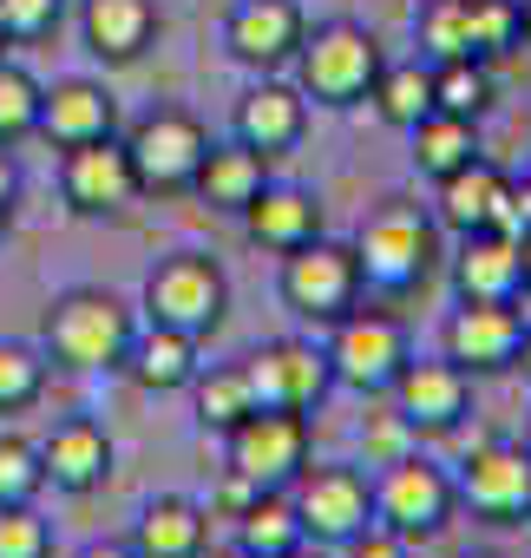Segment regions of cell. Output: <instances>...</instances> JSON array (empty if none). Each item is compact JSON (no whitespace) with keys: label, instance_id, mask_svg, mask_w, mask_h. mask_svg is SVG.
Masks as SVG:
<instances>
[{"label":"cell","instance_id":"cell-38","mask_svg":"<svg viewBox=\"0 0 531 558\" xmlns=\"http://www.w3.org/2000/svg\"><path fill=\"white\" fill-rule=\"evenodd\" d=\"M0 558H53V525L34 506H0Z\"/></svg>","mask_w":531,"mask_h":558},{"label":"cell","instance_id":"cell-50","mask_svg":"<svg viewBox=\"0 0 531 558\" xmlns=\"http://www.w3.org/2000/svg\"><path fill=\"white\" fill-rule=\"evenodd\" d=\"M0 230H8V217H0Z\"/></svg>","mask_w":531,"mask_h":558},{"label":"cell","instance_id":"cell-17","mask_svg":"<svg viewBox=\"0 0 531 558\" xmlns=\"http://www.w3.org/2000/svg\"><path fill=\"white\" fill-rule=\"evenodd\" d=\"M302 132H309V99H302V86L283 80V73H262V80L236 99V119H230V138H243V145L262 151V158L296 151Z\"/></svg>","mask_w":531,"mask_h":558},{"label":"cell","instance_id":"cell-20","mask_svg":"<svg viewBox=\"0 0 531 558\" xmlns=\"http://www.w3.org/2000/svg\"><path fill=\"white\" fill-rule=\"evenodd\" d=\"M453 296L459 303H524V243L505 230H472L453 250Z\"/></svg>","mask_w":531,"mask_h":558},{"label":"cell","instance_id":"cell-37","mask_svg":"<svg viewBox=\"0 0 531 558\" xmlns=\"http://www.w3.org/2000/svg\"><path fill=\"white\" fill-rule=\"evenodd\" d=\"M66 21V0H0V27H8L14 47H34V40H53Z\"/></svg>","mask_w":531,"mask_h":558},{"label":"cell","instance_id":"cell-36","mask_svg":"<svg viewBox=\"0 0 531 558\" xmlns=\"http://www.w3.org/2000/svg\"><path fill=\"white\" fill-rule=\"evenodd\" d=\"M524 34V0H472V60L511 53Z\"/></svg>","mask_w":531,"mask_h":558},{"label":"cell","instance_id":"cell-18","mask_svg":"<svg viewBox=\"0 0 531 558\" xmlns=\"http://www.w3.org/2000/svg\"><path fill=\"white\" fill-rule=\"evenodd\" d=\"M112 460H119V447H112L106 421H92V414H66V421H53L47 440H40L47 486H53V493H73V499L99 493V486L112 480Z\"/></svg>","mask_w":531,"mask_h":558},{"label":"cell","instance_id":"cell-13","mask_svg":"<svg viewBox=\"0 0 531 558\" xmlns=\"http://www.w3.org/2000/svg\"><path fill=\"white\" fill-rule=\"evenodd\" d=\"M302 40H309L302 0H236V8L223 14V53L236 66H249L256 80L262 73H289Z\"/></svg>","mask_w":531,"mask_h":558},{"label":"cell","instance_id":"cell-7","mask_svg":"<svg viewBox=\"0 0 531 558\" xmlns=\"http://www.w3.org/2000/svg\"><path fill=\"white\" fill-rule=\"evenodd\" d=\"M223 466L249 480L256 493H289V480L309 466V414L296 408H249L223 434Z\"/></svg>","mask_w":531,"mask_h":558},{"label":"cell","instance_id":"cell-28","mask_svg":"<svg viewBox=\"0 0 531 558\" xmlns=\"http://www.w3.org/2000/svg\"><path fill=\"white\" fill-rule=\"evenodd\" d=\"M368 99H374V112H381L394 132H413V125L433 112V66H420V60H387Z\"/></svg>","mask_w":531,"mask_h":558},{"label":"cell","instance_id":"cell-4","mask_svg":"<svg viewBox=\"0 0 531 558\" xmlns=\"http://www.w3.org/2000/svg\"><path fill=\"white\" fill-rule=\"evenodd\" d=\"M145 323L210 342L230 323V276H223V263L203 256V250L158 256L151 276H145Z\"/></svg>","mask_w":531,"mask_h":558},{"label":"cell","instance_id":"cell-44","mask_svg":"<svg viewBox=\"0 0 531 558\" xmlns=\"http://www.w3.org/2000/svg\"><path fill=\"white\" fill-rule=\"evenodd\" d=\"M276 558H329V551H322V545H309V538H302V545H289V551H276Z\"/></svg>","mask_w":531,"mask_h":558},{"label":"cell","instance_id":"cell-31","mask_svg":"<svg viewBox=\"0 0 531 558\" xmlns=\"http://www.w3.org/2000/svg\"><path fill=\"white\" fill-rule=\"evenodd\" d=\"M492 99H498V86H492V60H433V112L485 119Z\"/></svg>","mask_w":531,"mask_h":558},{"label":"cell","instance_id":"cell-19","mask_svg":"<svg viewBox=\"0 0 531 558\" xmlns=\"http://www.w3.org/2000/svg\"><path fill=\"white\" fill-rule=\"evenodd\" d=\"M433 223L453 230V236L505 230V223H511V178H505L492 158H472L466 171H453V178L433 184ZM505 236H511V230H505Z\"/></svg>","mask_w":531,"mask_h":558},{"label":"cell","instance_id":"cell-5","mask_svg":"<svg viewBox=\"0 0 531 558\" xmlns=\"http://www.w3.org/2000/svg\"><path fill=\"white\" fill-rule=\"evenodd\" d=\"M276 290H283V310L309 329H335L348 310H361V256L355 243H335L329 230L302 250L283 256V276H276Z\"/></svg>","mask_w":531,"mask_h":558},{"label":"cell","instance_id":"cell-32","mask_svg":"<svg viewBox=\"0 0 531 558\" xmlns=\"http://www.w3.org/2000/svg\"><path fill=\"white\" fill-rule=\"evenodd\" d=\"M40 99H47V86L21 60H0V145L8 151L40 138Z\"/></svg>","mask_w":531,"mask_h":558},{"label":"cell","instance_id":"cell-42","mask_svg":"<svg viewBox=\"0 0 531 558\" xmlns=\"http://www.w3.org/2000/svg\"><path fill=\"white\" fill-rule=\"evenodd\" d=\"M511 368H518V375L531 381V323H524V342H518V355H511Z\"/></svg>","mask_w":531,"mask_h":558},{"label":"cell","instance_id":"cell-48","mask_svg":"<svg viewBox=\"0 0 531 558\" xmlns=\"http://www.w3.org/2000/svg\"><path fill=\"white\" fill-rule=\"evenodd\" d=\"M466 558H492V551H466Z\"/></svg>","mask_w":531,"mask_h":558},{"label":"cell","instance_id":"cell-46","mask_svg":"<svg viewBox=\"0 0 531 558\" xmlns=\"http://www.w3.org/2000/svg\"><path fill=\"white\" fill-rule=\"evenodd\" d=\"M518 47H531V0H524V34H518Z\"/></svg>","mask_w":531,"mask_h":558},{"label":"cell","instance_id":"cell-39","mask_svg":"<svg viewBox=\"0 0 531 558\" xmlns=\"http://www.w3.org/2000/svg\"><path fill=\"white\" fill-rule=\"evenodd\" d=\"M342 558H413V545L400 532H387V525H368V532H355L342 545Z\"/></svg>","mask_w":531,"mask_h":558},{"label":"cell","instance_id":"cell-41","mask_svg":"<svg viewBox=\"0 0 531 558\" xmlns=\"http://www.w3.org/2000/svg\"><path fill=\"white\" fill-rule=\"evenodd\" d=\"M73 558H138V551H132V538H92V545H79Z\"/></svg>","mask_w":531,"mask_h":558},{"label":"cell","instance_id":"cell-35","mask_svg":"<svg viewBox=\"0 0 531 558\" xmlns=\"http://www.w3.org/2000/svg\"><path fill=\"white\" fill-rule=\"evenodd\" d=\"M40 493H47L40 440H27V434H0V506H34Z\"/></svg>","mask_w":531,"mask_h":558},{"label":"cell","instance_id":"cell-9","mask_svg":"<svg viewBox=\"0 0 531 558\" xmlns=\"http://www.w3.org/2000/svg\"><path fill=\"white\" fill-rule=\"evenodd\" d=\"M289 506H296L309 545L342 551L355 532L374 525V480L361 466H348V460H322V466H302L289 480Z\"/></svg>","mask_w":531,"mask_h":558},{"label":"cell","instance_id":"cell-49","mask_svg":"<svg viewBox=\"0 0 531 558\" xmlns=\"http://www.w3.org/2000/svg\"><path fill=\"white\" fill-rule=\"evenodd\" d=\"M524 447H531V427H524Z\"/></svg>","mask_w":531,"mask_h":558},{"label":"cell","instance_id":"cell-15","mask_svg":"<svg viewBox=\"0 0 531 558\" xmlns=\"http://www.w3.org/2000/svg\"><path fill=\"white\" fill-rule=\"evenodd\" d=\"M60 197H66L73 217H119V210H132L145 191H138L125 138H92V145L60 151Z\"/></svg>","mask_w":531,"mask_h":558},{"label":"cell","instance_id":"cell-45","mask_svg":"<svg viewBox=\"0 0 531 558\" xmlns=\"http://www.w3.org/2000/svg\"><path fill=\"white\" fill-rule=\"evenodd\" d=\"M524 243V296H531V236H518Z\"/></svg>","mask_w":531,"mask_h":558},{"label":"cell","instance_id":"cell-25","mask_svg":"<svg viewBox=\"0 0 531 558\" xmlns=\"http://www.w3.org/2000/svg\"><path fill=\"white\" fill-rule=\"evenodd\" d=\"M203 545H210V512L184 493H158L132 519V551L138 558H203Z\"/></svg>","mask_w":531,"mask_h":558},{"label":"cell","instance_id":"cell-33","mask_svg":"<svg viewBox=\"0 0 531 558\" xmlns=\"http://www.w3.org/2000/svg\"><path fill=\"white\" fill-rule=\"evenodd\" d=\"M47 349L34 342H14V336H0V414H21L47 395Z\"/></svg>","mask_w":531,"mask_h":558},{"label":"cell","instance_id":"cell-30","mask_svg":"<svg viewBox=\"0 0 531 558\" xmlns=\"http://www.w3.org/2000/svg\"><path fill=\"white\" fill-rule=\"evenodd\" d=\"M249 558H276L289 545H302V519L289 506V493H256L243 512H236V532H230Z\"/></svg>","mask_w":531,"mask_h":558},{"label":"cell","instance_id":"cell-22","mask_svg":"<svg viewBox=\"0 0 531 558\" xmlns=\"http://www.w3.org/2000/svg\"><path fill=\"white\" fill-rule=\"evenodd\" d=\"M243 230H249V243H256V250L289 256V250L316 243V236L329 230V217H322V197H316V191H302V184H276V178H270V184L249 197Z\"/></svg>","mask_w":531,"mask_h":558},{"label":"cell","instance_id":"cell-24","mask_svg":"<svg viewBox=\"0 0 531 558\" xmlns=\"http://www.w3.org/2000/svg\"><path fill=\"white\" fill-rule=\"evenodd\" d=\"M203 368V342L197 336H177V329H158V323H138L132 349H125V375L145 388V395H184Z\"/></svg>","mask_w":531,"mask_h":558},{"label":"cell","instance_id":"cell-43","mask_svg":"<svg viewBox=\"0 0 531 558\" xmlns=\"http://www.w3.org/2000/svg\"><path fill=\"white\" fill-rule=\"evenodd\" d=\"M203 558H249V551H243L236 538H223V545H203Z\"/></svg>","mask_w":531,"mask_h":558},{"label":"cell","instance_id":"cell-14","mask_svg":"<svg viewBox=\"0 0 531 558\" xmlns=\"http://www.w3.org/2000/svg\"><path fill=\"white\" fill-rule=\"evenodd\" d=\"M387 401H394V421L407 434L440 440V434L466 427V414H472V375L459 362H446V355H413L400 368V381L387 388Z\"/></svg>","mask_w":531,"mask_h":558},{"label":"cell","instance_id":"cell-47","mask_svg":"<svg viewBox=\"0 0 531 558\" xmlns=\"http://www.w3.org/2000/svg\"><path fill=\"white\" fill-rule=\"evenodd\" d=\"M8 47H14V40H8V27H0V60H8Z\"/></svg>","mask_w":531,"mask_h":558},{"label":"cell","instance_id":"cell-16","mask_svg":"<svg viewBox=\"0 0 531 558\" xmlns=\"http://www.w3.org/2000/svg\"><path fill=\"white\" fill-rule=\"evenodd\" d=\"M524 342V310L518 303H459L440 329V355L459 362L472 381L479 375H505L511 355Z\"/></svg>","mask_w":531,"mask_h":558},{"label":"cell","instance_id":"cell-26","mask_svg":"<svg viewBox=\"0 0 531 558\" xmlns=\"http://www.w3.org/2000/svg\"><path fill=\"white\" fill-rule=\"evenodd\" d=\"M270 184V158L262 151H249L243 138H210V151H203V165H197V197L210 204V210H230V217H243L249 210V197Z\"/></svg>","mask_w":531,"mask_h":558},{"label":"cell","instance_id":"cell-1","mask_svg":"<svg viewBox=\"0 0 531 558\" xmlns=\"http://www.w3.org/2000/svg\"><path fill=\"white\" fill-rule=\"evenodd\" d=\"M132 336H138V316H132L125 296H112L99 283H73V290L53 296L40 349L66 375H112V368H125Z\"/></svg>","mask_w":531,"mask_h":558},{"label":"cell","instance_id":"cell-40","mask_svg":"<svg viewBox=\"0 0 531 558\" xmlns=\"http://www.w3.org/2000/svg\"><path fill=\"white\" fill-rule=\"evenodd\" d=\"M14 197H21V165H14L8 145H0V217H14Z\"/></svg>","mask_w":531,"mask_h":558},{"label":"cell","instance_id":"cell-10","mask_svg":"<svg viewBox=\"0 0 531 558\" xmlns=\"http://www.w3.org/2000/svg\"><path fill=\"white\" fill-rule=\"evenodd\" d=\"M125 151H132V171H138V191L145 197H184L197 184V165L210 151V132L184 106H151L125 132Z\"/></svg>","mask_w":531,"mask_h":558},{"label":"cell","instance_id":"cell-12","mask_svg":"<svg viewBox=\"0 0 531 558\" xmlns=\"http://www.w3.org/2000/svg\"><path fill=\"white\" fill-rule=\"evenodd\" d=\"M243 375H249V395L256 408H296V414H316L329 395H335V368H329V349L322 342H302V336H276L243 355Z\"/></svg>","mask_w":531,"mask_h":558},{"label":"cell","instance_id":"cell-11","mask_svg":"<svg viewBox=\"0 0 531 558\" xmlns=\"http://www.w3.org/2000/svg\"><path fill=\"white\" fill-rule=\"evenodd\" d=\"M459 486V506L479 519V525H531V447L524 440H485L459 460L453 473Z\"/></svg>","mask_w":531,"mask_h":558},{"label":"cell","instance_id":"cell-8","mask_svg":"<svg viewBox=\"0 0 531 558\" xmlns=\"http://www.w3.org/2000/svg\"><path fill=\"white\" fill-rule=\"evenodd\" d=\"M322 349H329L335 388H348V395H387L400 381V368L413 362V336L387 310H348Z\"/></svg>","mask_w":531,"mask_h":558},{"label":"cell","instance_id":"cell-2","mask_svg":"<svg viewBox=\"0 0 531 558\" xmlns=\"http://www.w3.org/2000/svg\"><path fill=\"white\" fill-rule=\"evenodd\" d=\"M355 256H361V283H368L374 296H413V290H427V276H433V263H440V223H433L427 204L387 197V204L361 223Z\"/></svg>","mask_w":531,"mask_h":558},{"label":"cell","instance_id":"cell-27","mask_svg":"<svg viewBox=\"0 0 531 558\" xmlns=\"http://www.w3.org/2000/svg\"><path fill=\"white\" fill-rule=\"evenodd\" d=\"M413 171L427 178V184H440V178H453V171H466L472 158H485V145H479V119H453V112H427L413 132Z\"/></svg>","mask_w":531,"mask_h":558},{"label":"cell","instance_id":"cell-6","mask_svg":"<svg viewBox=\"0 0 531 558\" xmlns=\"http://www.w3.org/2000/svg\"><path fill=\"white\" fill-rule=\"evenodd\" d=\"M453 512H459V486H453V473L440 460L400 453V460L381 466V480H374V525L400 532L407 545H427V538H440L453 525Z\"/></svg>","mask_w":531,"mask_h":558},{"label":"cell","instance_id":"cell-23","mask_svg":"<svg viewBox=\"0 0 531 558\" xmlns=\"http://www.w3.org/2000/svg\"><path fill=\"white\" fill-rule=\"evenodd\" d=\"M79 40L99 66H138L158 40V0H79Z\"/></svg>","mask_w":531,"mask_h":558},{"label":"cell","instance_id":"cell-3","mask_svg":"<svg viewBox=\"0 0 531 558\" xmlns=\"http://www.w3.org/2000/svg\"><path fill=\"white\" fill-rule=\"evenodd\" d=\"M381 66H387V53H381V40H374L368 27H355V21H322V27H309V40H302V53H296L289 73H296V86H302L309 106L348 112V106H368Z\"/></svg>","mask_w":531,"mask_h":558},{"label":"cell","instance_id":"cell-21","mask_svg":"<svg viewBox=\"0 0 531 558\" xmlns=\"http://www.w3.org/2000/svg\"><path fill=\"white\" fill-rule=\"evenodd\" d=\"M40 138L53 151H73V145H92V138H119V99L73 73V80H53L47 99H40Z\"/></svg>","mask_w":531,"mask_h":558},{"label":"cell","instance_id":"cell-29","mask_svg":"<svg viewBox=\"0 0 531 558\" xmlns=\"http://www.w3.org/2000/svg\"><path fill=\"white\" fill-rule=\"evenodd\" d=\"M184 395H190V408H197V427H203V434H230V427H236V421L256 408L243 362H223V368H197V381H190Z\"/></svg>","mask_w":531,"mask_h":558},{"label":"cell","instance_id":"cell-34","mask_svg":"<svg viewBox=\"0 0 531 558\" xmlns=\"http://www.w3.org/2000/svg\"><path fill=\"white\" fill-rule=\"evenodd\" d=\"M420 47L433 60H472V0H420Z\"/></svg>","mask_w":531,"mask_h":558}]
</instances>
